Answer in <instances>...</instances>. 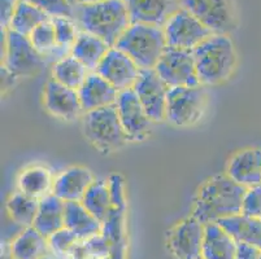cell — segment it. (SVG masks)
Masks as SVG:
<instances>
[{
  "instance_id": "cell-1",
  "label": "cell",
  "mask_w": 261,
  "mask_h": 259,
  "mask_svg": "<svg viewBox=\"0 0 261 259\" xmlns=\"http://www.w3.org/2000/svg\"><path fill=\"white\" fill-rule=\"evenodd\" d=\"M246 192V187L234 182L226 174L215 175L196 192L192 217L207 224L242 214Z\"/></svg>"
},
{
  "instance_id": "cell-2",
  "label": "cell",
  "mask_w": 261,
  "mask_h": 259,
  "mask_svg": "<svg viewBox=\"0 0 261 259\" xmlns=\"http://www.w3.org/2000/svg\"><path fill=\"white\" fill-rule=\"evenodd\" d=\"M73 20L81 32L99 37L115 47L121 35L132 25L123 0H103L98 3L81 4L73 8Z\"/></svg>"
},
{
  "instance_id": "cell-3",
  "label": "cell",
  "mask_w": 261,
  "mask_h": 259,
  "mask_svg": "<svg viewBox=\"0 0 261 259\" xmlns=\"http://www.w3.org/2000/svg\"><path fill=\"white\" fill-rule=\"evenodd\" d=\"M201 85H215L229 79L236 70L237 51L229 35L212 34L194 51Z\"/></svg>"
},
{
  "instance_id": "cell-4",
  "label": "cell",
  "mask_w": 261,
  "mask_h": 259,
  "mask_svg": "<svg viewBox=\"0 0 261 259\" xmlns=\"http://www.w3.org/2000/svg\"><path fill=\"white\" fill-rule=\"evenodd\" d=\"M115 47L132 57L139 69H155L168 44L160 26L132 23Z\"/></svg>"
},
{
  "instance_id": "cell-5",
  "label": "cell",
  "mask_w": 261,
  "mask_h": 259,
  "mask_svg": "<svg viewBox=\"0 0 261 259\" xmlns=\"http://www.w3.org/2000/svg\"><path fill=\"white\" fill-rule=\"evenodd\" d=\"M82 130L86 139L103 153L118 151L129 141V137L121 125L116 104L85 111L82 117Z\"/></svg>"
},
{
  "instance_id": "cell-6",
  "label": "cell",
  "mask_w": 261,
  "mask_h": 259,
  "mask_svg": "<svg viewBox=\"0 0 261 259\" xmlns=\"http://www.w3.org/2000/svg\"><path fill=\"white\" fill-rule=\"evenodd\" d=\"M208 95L204 85L170 87L167 96V118L175 127H190L201 120L207 109Z\"/></svg>"
},
{
  "instance_id": "cell-7",
  "label": "cell",
  "mask_w": 261,
  "mask_h": 259,
  "mask_svg": "<svg viewBox=\"0 0 261 259\" xmlns=\"http://www.w3.org/2000/svg\"><path fill=\"white\" fill-rule=\"evenodd\" d=\"M179 3L213 34L230 35L238 25L236 0H179Z\"/></svg>"
},
{
  "instance_id": "cell-8",
  "label": "cell",
  "mask_w": 261,
  "mask_h": 259,
  "mask_svg": "<svg viewBox=\"0 0 261 259\" xmlns=\"http://www.w3.org/2000/svg\"><path fill=\"white\" fill-rule=\"evenodd\" d=\"M4 37V66L17 77H32L44 66V57L34 48L29 37L2 28Z\"/></svg>"
},
{
  "instance_id": "cell-9",
  "label": "cell",
  "mask_w": 261,
  "mask_h": 259,
  "mask_svg": "<svg viewBox=\"0 0 261 259\" xmlns=\"http://www.w3.org/2000/svg\"><path fill=\"white\" fill-rule=\"evenodd\" d=\"M164 34L169 48L194 51L213 34L195 16L181 8L164 25Z\"/></svg>"
},
{
  "instance_id": "cell-10",
  "label": "cell",
  "mask_w": 261,
  "mask_h": 259,
  "mask_svg": "<svg viewBox=\"0 0 261 259\" xmlns=\"http://www.w3.org/2000/svg\"><path fill=\"white\" fill-rule=\"evenodd\" d=\"M155 70L169 89L200 84L192 51L168 47L159 60Z\"/></svg>"
},
{
  "instance_id": "cell-11",
  "label": "cell",
  "mask_w": 261,
  "mask_h": 259,
  "mask_svg": "<svg viewBox=\"0 0 261 259\" xmlns=\"http://www.w3.org/2000/svg\"><path fill=\"white\" fill-rule=\"evenodd\" d=\"M133 90L141 100L144 110L152 122H163L167 118L168 87L155 69H141Z\"/></svg>"
},
{
  "instance_id": "cell-12",
  "label": "cell",
  "mask_w": 261,
  "mask_h": 259,
  "mask_svg": "<svg viewBox=\"0 0 261 259\" xmlns=\"http://www.w3.org/2000/svg\"><path fill=\"white\" fill-rule=\"evenodd\" d=\"M205 224L195 217H189L168 232V246L177 259H200Z\"/></svg>"
},
{
  "instance_id": "cell-13",
  "label": "cell",
  "mask_w": 261,
  "mask_h": 259,
  "mask_svg": "<svg viewBox=\"0 0 261 259\" xmlns=\"http://www.w3.org/2000/svg\"><path fill=\"white\" fill-rule=\"evenodd\" d=\"M121 125L129 140H144L152 128V121L144 110L141 100L133 89L125 90L118 94L116 101Z\"/></svg>"
},
{
  "instance_id": "cell-14",
  "label": "cell",
  "mask_w": 261,
  "mask_h": 259,
  "mask_svg": "<svg viewBox=\"0 0 261 259\" xmlns=\"http://www.w3.org/2000/svg\"><path fill=\"white\" fill-rule=\"evenodd\" d=\"M95 71L121 92L134 87L141 69L125 52L111 47Z\"/></svg>"
},
{
  "instance_id": "cell-15",
  "label": "cell",
  "mask_w": 261,
  "mask_h": 259,
  "mask_svg": "<svg viewBox=\"0 0 261 259\" xmlns=\"http://www.w3.org/2000/svg\"><path fill=\"white\" fill-rule=\"evenodd\" d=\"M132 23H147L164 27L182 8L179 0H123Z\"/></svg>"
},
{
  "instance_id": "cell-16",
  "label": "cell",
  "mask_w": 261,
  "mask_h": 259,
  "mask_svg": "<svg viewBox=\"0 0 261 259\" xmlns=\"http://www.w3.org/2000/svg\"><path fill=\"white\" fill-rule=\"evenodd\" d=\"M44 105L52 116L66 121L74 120L84 110L77 90L65 87L54 78L44 87Z\"/></svg>"
},
{
  "instance_id": "cell-17",
  "label": "cell",
  "mask_w": 261,
  "mask_h": 259,
  "mask_svg": "<svg viewBox=\"0 0 261 259\" xmlns=\"http://www.w3.org/2000/svg\"><path fill=\"white\" fill-rule=\"evenodd\" d=\"M226 175L246 188L261 184V149L246 148L234 154L227 163Z\"/></svg>"
},
{
  "instance_id": "cell-18",
  "label": "cell",
  "mask_w": 261,
  "mask_h": 259,
  "mask_svg": "<svg viewBox=\"0 0 261 259\" xmlns=\"http://www.w3.org/2000/svg\"><path fill=\"white\" fill-rule=\"evenodd\" d=\"M120 91L113 87L108 80L104 79L96 71L87 75L84 84L78 90L81 105L84 111H91L106 106L115 105Z\"/></svg>"
},
{
  "instance_id": "cell-19",
  "label": "cell",
  "mask_w": 261,
  "mask_h": 259,
  "mask_svg": "<svg viewBox=\"0 0 261 259\" xmlns=\"http://www.w3.org/2000/svg\"><path fill=\"white\" fill-rule=\"evenodd\" d=\"M95 178L91 171L82 166L66 168L54 182L52 193L61 198L64 203L81 201Z\"/></svg>"
},
{
  "instance_id": "cell-20",
  "label": "cell",
  "mask_w": 261,
  "mask_h": 259,
  "mask_svg": "<svg viewBox=\"0 0 261 259\" xmlns=\"http://www.w3.org/2000/svg\"><path fill=\"white\" fill-rule=\"evenodd\" d=\"M33 227L47 239L65 227V203L54 193L42 197Z\"/></svg>"
},
{
  "instance_id": "cell-21",
  "label": "cell",
  "mask_w": 261,
  "mask_h": 259,
  "mask_svg": "<svg viewBox=\"0 0 261 259\" xmlns=\"http://www.w3.org/2000/svg\"><path fill=\"white\" fill-rule=\"evenodd\" d=\"M13 259H42L51 254L48 239L34 227H26L11 242L8 250Z\"/></svg>"
},
{
  "instance_id": "cell-22",
  "label": "cell",
  "mask_w": 261,
  "mask_h": 259,
  "mask_svg": "<svg viewBox=\"0 0 261 259\" xmlns=\"http://www.w3.org/2000/svg\"><path fill=\"white\" fill-rule=\"evenodd\" d=\"M237 241L217 222L205 224L203 259H236Z\"/></svg>"
},
{
  "instance_id": "cell-23",
  "label": "cell",
  "mask_w": 261,
  "mask_h": 259,
  "mask_svg": "<svg viewBox=\"0 0 261 259\" xmlns=\"http://www.w3.org/2000/svg\"><path fill=\"white\" fill-rule=\"evenodd\" d=\"M65 228L70 229L81 241L101 234V222L82 205L81 201L65 203Z\"/></svg>"
},
{
  "instance_id": "cell-24",
  "label": "cell",
  "mask_w": 261,
  "mask_h": 259,
  "mask_svg": "<svg viewBox=\"0 0 261 259\" xmlns=\"http://www.w3.org/2000/svg\"><path fill=\"white\" fill-rule=\"evenodd\" d=\"M109 48L111 47L99 37H95L86 32H80L70 54L74 56L80 63L84 64L89 70L95 71Z\"/></svg>"
},
{
  "instance_id": "cell-25",
  "label": "cell",
  "mask_w": 261,
  "mask_h": 259,
  "mask_svg": "<svg viewBox=\"0 0 261 259\" xmlns=\"http://www.w3.org/2000/svg\"><path fill=\"white\" fill-rule=\"evenodd\" d=\"M218 224L237 242H246L261 249V219L238 214L218 220Z\"/></svg>"
},
{
  "instance_id": "cell-26",
  "label": "cell",
  "mask_w": 261,
  "mask_h": 259,
  "mask_svg": "<svg viewBox=\"0 0 261 259\" xmlns=\"http://www.w3.org/2000/svg\"><path fill=\"white\" fill-rule=\"evenodd\" d=\"M18 191L40 199L54 187L51 171L43 166H32L22 171L17 179Z\"/></svg>"
},
{
  "instance_id": "cell-27",
  "label": "cell",
  "mask_w": 261,
  "mask_h": 259,
  "mask_svg": "<svg viewBox=\"0 0 261 259\" xmlns=\"http://www.w3.org/2000/svg\"><path fill=\"white\" fill-rule=\"evenodd\" d=\"M81 203L96 219L103 223L113 209L108 180L95 179L85 193L84 198L81 199Z\"/></svg>"
},
{
  "instance_id": "cell-28",
  "label": "cell",
  "mask_w": 261,
  "mask_h": 259,
  "mask_svg": "<svg viewBox=\"0 0 261 259\" xmlns=\"http://www.w3.org/2000/svg\"><path fill=\"white\" fill-rule=\"evenodd\" d=\"M49 18L51 16L43 9L22 2V0H18L15 14H13V18H12L8 28L12 32L25 35V37H30V34L40 23L46 22Z\"/></svg>"
},
{
  "instance_id": "cell-29",
  "label": "cell",
  "mask_w": 261,
  "mask_h": 259,
  "mask_svg": "<svg viewBox=\"0 0 261 259\" xmlns=\"http://www.w3.org/2000/svg\"><path fill=\"white\" fill-rule=\"evenodd\" d=\"M89 74V69L72 54L55 63L54 69H52V78L56 82L77 91L81 89V85L84 84Z\"/></svg>"
},
{
  "instance_id": "cell-30",
  "label": "cell",
  "mask_w": 261,
  "mask_h": 259,
  "mask_svg": "<svg viewBox=\"0 0 261 259\" xmlns=\"http://www.w3.org/2000/svg\"><path fill=\"white\" fill-rule=\"evenodd\" d=\"M6 208L13 222L23 228L32 227L39 209V199L18 191L7 199Z\"/></svg>"
},
{
  "instance_id": "cell-31",
  "label": "cell",
  "mask_w": 261,
  "mask_h": 259,
  "mask_svg": "<svg viewBox=\"0 0 261 259\" xmlns=\"http://www.w3.org/2000/svg\"><path fill=\"white\" fill-rule=\"evenodd\" d=\"M111 253H112L111 241L103 234H99L78 242L72 253H70L69 258L104 259L111 255Z\"/></svg>"
},
{
  "instance_id": "cell-32",
  "label": "cell",
  "mask_w": 261,
  "mask_h": 259,
  "mask_svg": "<svg viewBox=\"0 0 261 259\" xmlns=\"http://www.w3.org/2000/svg\"><path fill=\"white\" fill-rule=\"evenodd\" d=\"M51 21L54 23L58 46L64 51L72 52L73 44L80 34L75 21L70 17H64V16H55V17H51Z\"/></svg>"
},
{
  "instance_id": "cell-33",
  "label": "cell",
  "mask_w": 261,
  "mask_h": 259,
  "mask_svg": "<svg viewBox=\"0 0 261 259\" xmlns=\"http://www.w3.org/2000/svg\"><path fill=\"white\" fill-rule=\"evenodd\" d=\"M81 240L68 228H61L48 237V245L51 254L60 259H68L70 253Z\"/></svg>"
},
{
  "instance_id": "cell-34",
  "label": "cell",
  "mask_w": 261,
  "mask_h": 259,
  "mask_svg": "<svg viewBox=\"0 0 261 259\" xmlns=\"http://www.w3.org/2000/svg\"><path fill=\"white\" fill-rule=\"evenodd\" d=\"M123 214L125 210L112 209L107 219L101 223V234L112 244V248L120 244H125L123 239Z\"/></svg>"
},
{
  "instance_id": "cell-35",
  "label": "cell",
  "mask_w": 261,
  "mask_h": 259,
  "mask_svg": "<svg viewBox=\"0 0 261 259\" xmlns=\"http://www.w3.org/2000/svg\"><path fill=\"white\" fill-rule=\"evenodd\" d=\"M22 2L43 9L51 17L64 16V17L73 18V7L66 0H22Z\"/></svg>"
},
{
  "instance_id": "cell-36",
  "label": "cell",
  "mask_w": 261,
  "mask_h": 259,
  "mask_svg": "<svg viewBox=\"0 0 261 259\" xmlns=\"http://www.w3.org/2000/svg\"><path fill=\"white\" fill-rule=\"evenodd\" d=\"M108 188L111 199L115 209L125 210L126 209V188L125 180L120 174H111L108 178Z\"/></svg>"
},
{
  "instance_id": "cell-37",
  "label": "cell",
  "mask_w": 261,
  "mask_h": 259,
  "mask_svg": "<svg viewBox=\"0 0 261 259\" xmlns=\"http://www.w3.org/2000/svg\"><path fill=\"white\" fill-rule=\"evenodd\" d=\"M242 214L247 217L261 218V184L247 188L242 205Z\"/></svg>"
},
{
  "instance_id": "cell-38",
  "label": "cell",
  "mask_w": 261,
  "mask_h": 259,
  "mask_svg": "<svg viewBox=\"0 0 261 259\" xmlns=\"http://www.w3.org/2000/svg\"><path fill=\"white\" fill-rule=\"evenodd\" d=\"M18 0H0V23L2 28H8L15 14Z\"/></svg>"
},
{
  "instance_id": "cell-39",
  "label": "cell",
  "mask_w": 261,
  "mask_h": 259,
  "mask_svg": "<svg viewBox=\"0 0 261 259\" xmlns=\"http://www.w3.org/2000/svg\"><path fill=\"white\" fill-rule=\"evenodd\" d=\"M261 249L246 242H237L236 259H258Z\"/></svg>"
},
{
  "instance_id": "cell-40",
  "label": "cell",
  "mask_w": 261,
  "mask_h": 259,
  "mask_svg": "<svg viewBox=\"0 0 261 259\" xmlns=\"http://www.w3.org/2000/svg\"><path fill=\"white\" fill-rule=\"evenodd\" d=\"M104 259H125V244L113 246L111 255Z\"/></svg>"
},
{
  "instance_id": "cell-41",
  "label": "cell",
  "mask_w": 261,
  "mask_h": 259,
  "mask_svg": "<svg viewBox=\"0 0 261 259\" xmlns=\"http://www.w3.org/2000/svg\"><path fill=\"white\" fill-rule=\"evenodd\" d=\"M98 2H103V0H80L78 3H81V4H90V3H98Z\"/></svg>"
},
{
  "instance_id": "cell-42",
  "label": "cell",
  "mask_w": 261,
  "mask_h": 259,
  "mask_svg": "<svg viewBox=\"0 0 261 259\" xmlns=\"http://www.w3.org/2000/svg\"><path fill=\"white\" fill-rule=\"evenodd\" d=\"M66 2H68V3H69L70 6H72L73 8H74V7L78 4V2H80V0H66Z\"/></svg>"
},
{
  "instance_id": "cell-43",
  "label": "cell",
  "mask_w": 261,
  "mask_h": 259,
  "mask_svg": "<svg viewBox=\"0 0 261 259\" xmlns=\"http://www.w3.org/2000/svg\"><path fill=\"white\" fill-rule=\"evenodd\" d=\"M42 259H60V258H58V256H55L54 254H48V255L43 256V258H42Z\"/></svg>"
},
{
  "instance_id": "cell-44",
  "label": "cell",
  "mask_w": 261,
  "mask_h": 259,
  "mask_svg": "<svg viewBox=\"0 0 261 259\" xmlns=\"http://www.w3.org/2000/svg\"><path fill=\"white\" fill-rule=\"evenodd\" d=\"M2 259H13V258L9 255V253H6V254H3V255H2Z\"/></svg>"
},
{
  "instance_id": "cell-45",
  "label": "cell",
  "mask_w": 261,
  "mask_h": 259,
  "mask_svg": "<svg viewBox=\"0 0 261 259\" xmlns=\"http://www.w3.org/2000/svg\"><path fill=\"white\" fill-rule=\"evenodd\" d=\"M258 259H261V254H260V256H258Z\"/></svg>"
},
{
  "instance_id": "cell-46",
  "label": "cell",
  "mask_w": 261,
  "mask_h": 259,
  "mask_svg": "<svg viewBox=\"0 0 261 259\" xmlns=\"http://www.w3.org/2000/svg\"><path fill=\"white\" fill-rule=\"evenodd\" d=\"M69 259H77V258H69Z\"/></svg>"
},
{
  "instance_id": "cell-47",
  "label": "cell",
  "mask_w": 261,
  "mask_h": 259,
  "mask_svg": "<svg viewBox=\"0 0 261 259\" xmlns=\"http://www.w3.org/2000/svg\"><path fill=\"white\" fill-rule=\"evenodd\" d=\"M200 259H203V258H200Z\"/></svg>"
},
{
  "instance_id": "cell-48",
  "label": "cell",
  "mask_w": 261,
  "mask_h": 259,
  "mask_svg": "<svg viewBox=\"0 0 261 259\" xmlns=\"http://www.w3.org/2000/svg\"><path fill=\"white\" fill-rule=\"evenodd\" d=\"M260 219H261V218H260Z\"/></svg>"
}]
</instances>
